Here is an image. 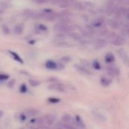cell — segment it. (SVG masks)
<instances>
[{
    "instance_id": "15",
    "label": "cell",
    "mask_w": 129,
    "mask_h": 129,
    "mask_svg": "<svg viewBox=\"0 0 129 129\" xmlns=\"http://www.w3.org/2000/svg\"><path fill=\"white\" fill-rule=\"evenodd\" d=\"M100 83L102 86H103L105 87H107L110 85V84L112 83V80L110 79H109V78H105V77H102L100 79Z\"/></svg>"
},
{
    "instance_id": "11",
    "label": "cell",
    "mask_w": 129,
    "mask_h": 129,
    "mask_svg": "<svg viewBox=\"0 0 129 129\" xmlns=\"http://www.w3.org/2000/svg\"><path fill=\"white\" fill-rule=\"evenodd\" d=\"M25 113L27 117H34L37 115L39 113V112L36 109L34 108H30V109H27L25 111Z\"/></svg>"
},
{
    "instance_id": "7",
    "label": "cell",
    "mask_w": 129,
    "mask_h": 129,
    "mask_svg": "<svg viewBox=\"0 0 129 129\" xmlns=\"http://www.w3.org/2000/svg\"><path fill=\"white\" fill-rule=\"evenodd\" d=\"M23 14L25 16H26V17L34 18H37L39 13L31 10H24Z\"/></svg>"
},
{
    "instance_id": "45",
    "label": "cell",
    "mask_w": 129,
    "mask_h": 129,
    "mask_svg": "<svg viewBox=\"0 0 129 129\" xmlns=\"http://www.w3.org/2000/svg\"><path fill=\"white\" fill-rule=\"evenodd\" d=\"M4 12H5V10H4V8L3 7H1V6H0V15L3 14Z\"/></svg>"
},
{
    "instance_id": "6",
    "label": "cell",
    "mask_w": 129,
    "mask_h": 129,
    "mask_svg": "<svg viewBox=\"0 0 129 129\" xmlns=\"http://www.w3.org/2000/svg\"><path fill=\"white\" fill-rule=\"evenodd\" d=\"M125 44V40L123 37L119 36H117L113 40H112V44L115 46H121Z\"/></svg>"
},
{
    "instance_id": "18",
    "label": "cell",
    "mask_w": 129,
    "mask_h": 129,
    "mask_svg": "<svg viewBox=\"0 0 129 129\" xmlns=\"http://www.w3.org/2000/svg\"><path fill=\"white\" fill-rule=\"evenodd\" d=\"M69 35L73 39V40H76V41L79 42L82 40V38L78 33L73 32V31H69Z\"/></svg>"
},
{
    "instance_id": "12",
    "label": "cell",
    "mask_w": 129,
    "mask_h": 129,
    "mask_svg": "<svg viewBox=\"0 0 129 129\" xmlns=\"http://www.w3.org/2000/svg\"><path fill=\"white\" fill-rule=\"evenodd\" d=\"M57 62L53 61V60H48L45 63V67L47 69H50V70H55V69H57Z\"/></svg>"
},
{
    "instance_id": "40",
    "label": "cell",
    "mask_w": 129,
    "mask_h": 129,
    "mask_svg": "<svg viewBox=\"0 0 129 129\" xmlns=\"http://www.w3.org/2000/svg\"><path fill=\"white\" fill-rule=\"evenodd\" d=\"M84 5H85V6H86V7H89V8H92L94 6L93 3H91V2H88V1H86V2H84Z\"/></svg>"
},
{
    "instance_id": "42",
    "label": "cell",
    "mask_w": 129,
    "mask_h": 129,
    "mask_svg": "<svg viewBox=\"0 0 129 129\" xmlns=\"http://www.w3.org/2000/svg\"><path fill=\"white\" fill-rule=\"evenodd\" d=\"M26 117H27V116H26V115H25V113H21V114L20 115V118L22 121H25V120H26Z\"/></svg>"
},
{
    "instance_id": "35",
    "label": "cell",
    "mask_w": 129,
    "mask_h": 129,
    "mask_svg": "<svg viewBox=\"0 0 129 129\" xmlns=\"http://www.w3.org/2000/svg\"><path fill=\"white\" fill-rule=\"evenodd\" d=\"M71 21L70 18L68 17H62V18L61 20H60V22L63 23H65V24H68Z\"/></svg>"
},
{
    "instance_id": "46",
    "label": "cell",
    "mask_w": 129,
    "mask_h": 129,
    "mask_svg": "<svg viewBox=\"0 0 129 129\" xmlns=\"http://www.w3.org/2000/svg\"><path fill=\"white\" fill-rule=\"evenodd\" d=\"M3 112L1 110H0V118L3 117Z\"/></svg>"
},
{
    "instance_id": "4",
    "label": "cell",
    "mask_w": 129,
    "mask_h": 129,
    "mask_svg": "<svg viewBox=\"0 0 129 129\" xmlns=\"http://www.w3.org/2000/svg\"><path fill=\"white\" fill-rule=\"evenodd\" d=\"M44 120V123H46L48 125H52L54 124L55 120V117L52 114L46 115L43 117Z\"/></svg>"
},
{
    "instance_id": "39",
    "label": "cell",
    "mask_w": 129,
    "mask_h": 129,
    "mask_svg": "<svg viewBox=\"0 0 129 129\" xmlns=\"http://www.w3.org/2000/svg\"><path fill=\"white\" fill-rule=\"evenodd\" d=\"M57 70H62V69H64V68H65L64 64H62V63H57Z\"/></svg>"
},
{
    "instance_id": "22",
    "label": "cell",
    "mask_w": 129,
    "mask_h": 129,
    "mask_svg": "<svg viewBox=\"0 0 129 129\" xmlns=\"http://www.w3.org/2000/svg\"><path fill=\"white\" fill-rule=\"evenodd\" d=\"M108 24L113 29H118L119 27V25H118V21H116L115 20H110L108 21Z\"/></svg>"
},
{
    "instance_id": "31",
    "label": "cell",
    "mask_w": 129,
    "mask_h": 129,
    "mask_svg": "<svg viewBox=\"0 0 129 129\" xmlns=\"http://www.w3.org/2000/svg\"><path fill=\"white\" fill-rule=\"evenodd\" d=\"M48 101H49L50 103H53V104H55V103H59L60 101V100L57 98H48Z\"/></svg>"
},
{
    "instance_id": "1",
    "label": "cell",
    "mask_w": 129,
    "mask_h": 129,
    "mask_svg": "<svg viewBox=\"0 0 129 129\" xmlns=\"http://www.w3.org/2000/svg\"><path fill=\"white\" fill-rule=\"evenodd\" d=\"M48 89H50V90L67 93V85H64V84L58 83H55L54 84L49 85L48 86Z\"/></svg>"
},
{
    "instance_id": "26",
    "label": "cell",
    "mask_w": 129,
    "mask_h": 129,
    "mask_svg": "<svg viewBox=\"0 0 129 129\" xmlns=\"http://www.w3.org/2000/svg\"><path fill=\"white\" fill-rule=\"evenodd\" d=\"M124 9L123 8H120L119 9L117 10V11H115L116 16L118 18H120L123 15V14L124 13Z\"/></svg>"
},
{
    "instance_id": "14",
    "label": "cell",
    "mask_w": 129,
    "mask_h": 129,
    "mask_svg": "<svg viewBox=\"0 0 129 129\" xmlns=\"http://www.w3.org/2000/svg\"><path fill=\"white\" fill-rule=\"evenodd\" d=\"M61 119L62 122H64V123H70L71 122H73V118H72V117L69 115L66 114V113H64L62 115Z\"/></svg>"
},
{
    "instance_id": "32",
    "label": "cell",
    "mask_w": 129,
    "mask_h": 129,
    "mask_svg": "<svg viewBox=\"0 0 129 129\" xmlns=\"http://www.w3.org/2000/svg\"><path fill=\"white\" fill-rule=\"evenodd\" d=\"M47 81L49 82V83H55L59 82V79H58L57 78H55V77H51V78H48V79H47Z\"/></svg>"
},
{
    "instance_id": "48",
    "label": "cell",
    "mask_w": 129,
    "mask_h": 129,
    "mask_svg": "<svg viewBox=\"0 0 129 129\" xmlns=\"http://www.w3.org/2000/svg\"><path fill=\"white\" fill-rule=\"evenodd\" d=\"M2 21H3V18L1 17H0V22H1Z\"/></svg>"
},
{
    "instance_id": "28",
    "label": "cell",
    "mask_w": 129,
    "mask_h": 129,
    "mask_svg": "<svg viewBox=\"0 0 129 129\" xmlns=\"http://www.w3.org/2000/svg\"><path fill=\"white\" fill-rule=\"evenodd\" d=\"M92 66L94 69H96V70H100L101 68H102L98 60H94L93 64H92Z\"/></svg>"
},
{
    "instance_id": "25",
    "label": "cell",
    "mask_w": 129,
    "mask_h": 129,
    "mask_svg": "<svg viewBox=\"0 0 129 129\" xmlns=\"http://www.w3.org/2000/svg\"><path fill=\"white\" fill-rule=\"evenodd\" d=\"M59 15L62 17H68V16L71 15V13L68 10H62L60 12H59Z\"/></svg>"
},
{
    "instance_id": "19",
    "label": "cell",
    "mask_w": 129,
    "mask_h": 129,
    "mask_svg": "<svg viewBox=\"0 0 129 129\" xmlns=\"http://www.w3.org/2000/svg\"><path fill=\"white\" fill-rule=\"evenodd\" d=\"M56 127L59 128H66V129H70V128H74V127L70 125L69 123H58L56 125Z\"/></svg>"
},
{
    "instance_id": "43",
    "label": "cell",
    "mask_w": 129,
    "mask_h": 129,
    "mask_svg": "<svg viewBox=\"0 0 129 129\" xmlns=\"http://www.w3.org/2000/svg\"><path fill=\"white\" fill-rule=\"evenodd\" d=\"M48 0H35V2L38 4H43L45 3L46 2H47Z\"/></svg>"
},
{
    "instance_id": "16",
    "label": "cell",
    "mask_w": 129,
    "mask_h": 129,
    "mask_svg": "<svg viewBox=\"0 0 129 129\" xmlns=\"http://www.w3.org/2000/svg\"><path fill=\"white\" fill-rule=\"evenodd\" d=\"M105 61L107 62V63H113V62L115 60V58L114 55H113L112 53L109 52L108 54H107V55H105Z\"/></svg>"
},
{
    "instance_id": "21",
    "label": "cell",
    "mask_w": 129,
    "mask_h": 129,
    "mask_svg": "<svg viewBox=\"0 0 129 129\" xmlns=\"http://www.w3.org/2000/svg\"><path fill=\"white\" fill-rule=\"evenodd\" d=\"M30 122L34 124H37V125H42L44 123V120L43 117L41 118H34L31 119Z\"/></svg>"
},
{
    "instance_id": "20",
    "label": "cell",
    "mask_w": 129,
    "mask_h": 129,
    "mask_svg": "<svg viewBox=\"0 0 129 129\" xmlns=\"http://www.w3.org/2000/svg\"><path fill=\"white\" fill-rule=\"evenodd\" d=\"M23 31V27L21 25H16L14 28V32L16 35H21Z\"/></svg>"
},
{
    "instance_id": "8",
    "label": "cell",
    "mask_w": 129,
    "mask_h": 129,
    "mask_svg": "<svg viewBox=\"0 0 129 129\" xmlns=\"http://www.w3.org/2000/svg\"><path fill=\"white\" fill-rule=\"evenodd\" d=\"M92 113H93V115H94V117H95L96 118H97L98 120L102 121V122H105V121L107 120V118H106L105 116L103 114H102L101 112H98V110H94L92 112Z\"/></svg>"
},
{
    "instance_id": "17",
    "label": "cell",
    "mask_w": 129,
    "mask_h": 129,
    "mask_svg": "<svg viewBox=\"0 0 129 129\" xmlns=\"http://www.w3.org/2000/svg\"><path fill=\"white\" fill-rule=\"evenodd\" d=\"M73 7L76 10H79V11H83L85 10V5L81 2H76L73 3Z\"/></svg>"
},
{
    "instance_id": "13",
    "label": "cell",
    "mask_w": 129,
    "mask_h": 129,
    "mask_svg": "<svg viewBox=\"0 0 129 129\" xmlns=\"http://www.w3.org/2000/svg\"><path fill=\"white\" fill-rule=\"evenodd\" d=\"M8 52L15 60H16L17 62H20V64H23V60L19 56L18 54H16V53L15 52L11 51V50H9Z\"/></svg>"
},
{
    "instance_id": "29",
    "label": "cell",
    "mask_w": 129,
    "mask_h": 129,
    "mask_svg": "<svg viewBox=\"0 0 129 129\" xmlns=\"http://www.w3.org/2000/svg\"><path fill=\"white\" fill-rule=\"evenodd\" d=\"M80 62L81 65L83 66V67H84V68H87V69H88V68H89L91 67L90 63H89L87 60H85V59H82V60H81Z\"/></svg>"
},
{
    "instance_id": "41",
    "label": "cell",
    "mask_w": 129,
    "mask_h": 129,
    "mask_svg": "<svg viewBox=\"0 0 129 129\" xmlns=\"http://www.w3.org/2000/svg\"><path fill=\"white\" fill-rule=\"evenodd\" d=\"M20 73H21V74H23V75H25V76H30V74L28 73V71H24V70H21L20 71Z\"/></svg>"
},
{
    "instance_id": "23",
    "label": "cell",
    "mask_w": 129,
    "mask_h": 129,
    "mask_svg": "<svg viewBox=\"0 0 129 129\" xmlns=\"http://www.w3.org/2000/svg\"><path fill=\"white\" fill-rule=\"evenodd\" d=\"M103 21H104V18H99V19L96 20V21H93L92 25L94 26H95V27H100V26H102Z\"/></svg>"
},
{
    "instance_id": "38",
    "label": "cell",
    "mask_w": 129,
    "mask_h": 129,
    "mask_svg": "<svg viewBox=\"0 0 129 129\" xmlns=\"http://www.w3.org/2000/svg\"><path fill=\"white\" fill-rule=\"evenodd\" d=\"M39 29L40 30H42V31H46L47 30V27L44 24H40L39 25Z\"/></svg>"
},
{
    "instance_id": "2",
    "label": "cell",
    "mask_w": 129,
    "mask_h": 129,
    "mask_svg": "<svg viewBox=\"0 0 129 129\" xmlns=\"http://www.w3.org/2000/svg\"><path fill=\"white\" fill-rule=\"evenodd\" d=\"M107 71L108 74L112 76H118L120 74L119 69L115 66H110L107 67Z\"/></svg>"
},
{
    "instance_id": "47",
    "label": "cell",
    "mask_w": 129,
    "mask_h": 129,
    "mask_svg": "<svg viewBox=\"0 0 129 129\" xmlns=\"http://www.w3.org/2000/svg\"><path fill=\"white\" fill-rule=\"evenodd\" d=\"M127 32L129 33V25L127 26Z\"/></svg>"
},
{
    "instance_id": "34",
    "label": "cell",
    "mask_w": 129,
    "mask_h": 129,
    "mask_svg": "<svg viewBox=\"0 0 129 129\" xmlns=\"http://www.w3.org/2000/svg\"><path fill=\"white\" fill-rule=\"evenodd\" d=\"M20 91L21 93H25L27 91V87H26V84H22L20 88Z\"/></svg>"
},
{
    "instance_id": "5",
    "label": "cell",
    "mask_w": 129,
    "mask_h": 129,
    "mask_svg": "<svg viewBox=\"0 0 129 129\" xmlns=\"http://www.w3.org/2000/svg\"><path fill=\"white\" fill-rule=\"evenodd\" d=\"M74 68H75L76 69L79 73H81V74H84V75L86 76L91 75V73L87 68H84L83 66L74 65Z\"/></svg>"
},
{
    "instance_id": "37",
    "label": "cell",
    "mask_w": 129,
    "mask_h": 129,
    "mask_svg": "<svg viewBox=\"0 0 129 129\" xmlns=\"http://www.w3.org/2000/svg\"><path fill=\"white\" fill-rule=\"evenodd\" d=\"M9 78H10V76L7 74H0V81L6 80Z\"/></svg>"
},
{
    "instance_id": "33",
    "label": "cell",
    "mask_w": 129,
    "mask_h": 129,
    "mask_svg": "<svg viewBox=\"0 0 129 129\" xmlns=\"http://www.w3.org/2000/svg\"><path fill=\"white\" fill-rule=\"evenodd\" d=\"M15 83H16V79H11V80L8 82V87L9 88H13L14 87V86L15 85Z\"/></svg>"
},
{
    "instance_id": "10",
    "label": "cell",
    "mask_w": 129,
    "mask_h": 129,
    "mask_svg": "<svg viewBox=\"0 0 129 129\" xmlns=\"http://www.w3.org/2000/svg\"><path fill=\"white\" fill-rule=\"evenodd\" d=\"M73 122L74 123H75L76 125L78 126L79 128H83L86 127L84 122H83V120L81 119V118L79 115H77L76 117L75 120H73Z\"/></svg>"
},
{
    "instance_id": "36",
    "label": "cell",
    "mask_w": 129,
    "mask_h": 129,
    "mask_svg": "<svg viewBox=\"0 0 129 129\" xmlns=\"http://www.w3.org/2000/svg\"><path fill=\"white\" fill-rule=\"evenodd\" d=\"M71 58L69 56H64L61 57V59H60V60L64 62H69L71 61Z\"/></svg>"
},
{
    "instance_id": "27",
    "label": "cell",
    "mask_w": 129,
    "mask_h": 129,
    "mask_svg": "<svg viewBox=\"0 0 129 129\" xmlns=\"http://www.w3.org/2000/svg\"><path fill=\"white\" fill-rule=\"evenodd\" d=\"M28 82L29 83H30V85L33 87H36L40 84V81H39L37 80H34V79H29Z\"/></svg>"
},
{
    "instance_id": "30",
    "label": "cell",
    "mask_w": 129,
    "mask_h": 129,
    "mask_svg": "<svg viewBox=\"0 0 129 129\" xmlns=\"http://www.w3.org/2000/svg\"><path fill=\"white\" fill-rule=\"evenodd\" d=\"M2 30L4 34H6V35H8V34H10V28H9L8 26H7L6 25H3Z\"/></svg>"
},
{
    "instance_id": "9",
    "label": "cell",
    "mask_w": 129,
    "mask_h": 129,
    "mask_svg": "<svg viewBox=\"0 0 129 129\" xmlns=\"http://www.w3.org/2000/svg\"><path fill=\"white\" fill-rule=\"evenodd\" d=\"M107 45V40L105 39H99L94 44V47L96 49H101L105 47Z\"/></svg>"
},
{
    "instance_id": "24",
    "label": "cell",
    "mask_w": 129,
    "mask_h": 129,
    "mask_svg": "<svg viewBox=\"0 0 129 129\" xmlns=\"http://www.w3.org/2000/svg\"><path fill=\"white\" fill-rule=\"evenodd\" d=\"M69 45V44L66 41H60L55 44V46L59 48H64L67 47Z\"/></svg>"
},
{
    "instance_id": "3",
    "label": "cell",
    "mask_w": 129,
    "mask_h": 129,
    "mask_svg": "<svg viewBox=\"0 0 129 129\" xmlns=\"http://www.w3.org/2000/svg\"><path fill=\"white\" fill-rule=\"evenodd\" d=\"M118 55L122 58L123 63L127 66H129V57L127 55V52L123 49H120L118 51Z\"/></svg>"
},
{
    "instance_id": "44",
    "label": "cell",
    "mask_w": 129,
    "mask_h": 129,
    "mask_svg": "<svg viewBox=\"0 0 129 129\" xmlns=\"http://www.w3.org/2000/svg\"><path fill=\"white\" fill-rule=\"evenodd\" d=\"M79 43L81 44H89V42L88 40H81V41H79Z\"/></svg>"
}]
</instances>
